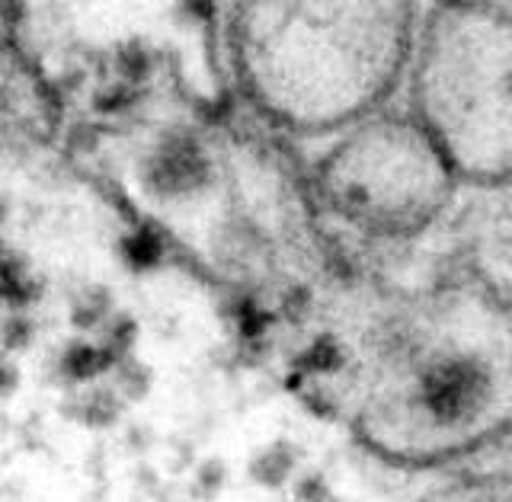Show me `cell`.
<instances>
[{"label": "cell", "instance_id": "obj_4", "mask_svg": "<svg viewBox=\"0 0 512 502\" xmlns=\"http://www.w3.org/2000/svg\"><path fill=\"white\" fill-rule=\"evenodd\" d=\"M106 362H109V352H96L90 346H77V349L68 352V359H64V368H68L71 378H90L100 368H106Z\"/></svg>", "mask_w": 512, "mask_h": 502}, {"label": "cell", "instance_id": "obj_6", "mask_svg": "<svg viewBox=\"0 0 512 502\" xmlns=\"http://www.w3.org/2000/svg\"><path fill=\"white\" fill-rule=\"evenodd\" d=\"M106 311V295L103 291H90L77 304H74V323L77 327H90V323L100 320V314Z\"/></svg>", "mask_w": 512, "mask_h": 502}, {"label": "cell", "instance_id": "obj_5", "mask_svg": "<svg viewBox=\"0 0 512 502\" xmlns=\"http://www.w3.org/2000/svg\"><path fill=\"white\" fill-rule=\"evenodd\" d=\"M304 365L308 368H317V371H330L340 365V346L333 343L330 336L317 339V343L308 349V355H304Z\"/></svg>", "mask_w": 512, "mask_h": 502}, {"label": "cell", "instance_id": "obj_7", "mask_svg": "<svg viewBox=\"0 0 512 502\" xmlns=\"http://www.w3.org/2000/svg\"><path fill=\"white\" fill-rule=\"evenodd\" d=\"M119 64H122V71L128 74V80H135V77H141L144 71H148V58H144L138 48H132V55L125 52Z\"/></svg>", "mask_w": 512, "mask_h": 502}, {"label": "cell", "instance_id": "obj_8", "mask_svg": "<svg viewBox=\"0 0 512 502\" xmlns=\"http://www.w3.org/2000/svg\"><path fill=\"white\" fill-rule=\"evenodd\" d=\"M29 333H32V327H29L26 320H10V323H7V346H10V349L26 346V343H29Z\"/></svg>", "mask_w": 512, "mask_h": 502}, {"label": "cell", "instance_id": "obj_2", "mask_svg": "<svg viewBox=\"0 0 512 502\" xmlns=\"http://www.w3.org/2000/svg\"><path fill=\"white\" fill-rule=\"evenodd\" d=\"M205 176H208V160L202 157V151L196 148V144L192 141H170L151 160L148 183L157 192L176 196V192H189V189L202 186Z\"/></svg>", "mask_w": 512, "mask_h": 502}, {"label": "cell", "instance_id": "obj_1", "mask_svg": "<svg viewBox=\"0 0 512 502\" xmlns=\"http://www.w3.org/2000/svg\"><path fill=\"white\" fill-rule=\"evenodd\" d=\"M490 400V368L474 355H445L423 378V403L439 423H464Z\"/></svg>", "mask_w": 512, "mask_h": 502}, {"label": "cell", "instance_id": "obj_3", "mask_svg": "<svg viewBox=\"0 0 512 502\" xmlns=\"http://www.w3.org/2000/svg\"><path fill=\"white\" fill-rule=\"evenodd\" d=\"M125 259L132 263L135 269H148L160 259V240L154 231H138L125 240Z\"/></svg>", "mask_w": 512, "mask_h": 502}]
</instances>
